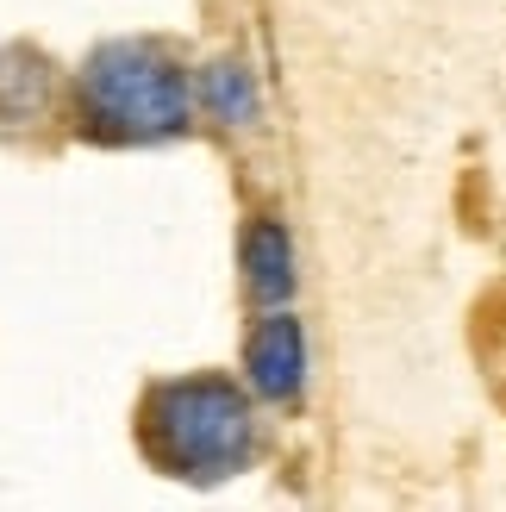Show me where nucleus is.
Here are the masks:
<instances>
[{
    "mask_svg": "<svg viewBox=\"0 0 506 512\" xmlns=\"http://www.w3.org/2000/svg\"><path fill=\"white\" fill-rule=\"evenodd\" d=\"M75 125L100 144H163L194 125V75L169 38H113L82 63Z\"/></svg>",
    "mask_w": 506,
    "mask_h": 512,
    "instance_id": "1",
    "label": "nucleus"
},
{
    "mask_svg": "<svg viewBox=\"0 0 506 512\" xmlns=\"http://www.w3.org/2000/svg\"><path fill=\"white\" fill-rule=\"evenodd\" d=\"M144 450L163 475L182 481H225L257 463V406L232 375H182L144 394Z\"/></svg>",
    "mask_w": 506,
    "mask_h": 512,
    "instance_id": "2",
    "label": "nucleus"
},
{
    "mask_svg": "<svg viewBox=\"0 0 506 512\" xmlns=\"http://www.w3.org/2000/svg\"><path fill=\"white\" fill-rule=\"evenodd\" d=\"M244 369H250V388H257V394L300 400V388H307V331H300V319L275 306L269 319L250 325Z\"/></svg>",
    "mask_w": 506,
    "mask_h": 512,
    "instance_id": "3",
    "label": "nucleus"
},
{
    "mask_svg": "<svg viewBox=\"0 0 506 512\" xmlns=\"http://www.w3.org/2000/svg\"><path fill=\"white\" fill-rule=\"evenodd\" d=\"M244 288L263 306H282L294 294V244L282 219H250L244 225Z\"/></svg>",
    "mask_w": 506,
    "mask_h": 512,
    "instance_id": "4",
    "label": "nucleus"
},
{
    "mask_svg": "<svg viewBox=\"0 0 506 512\" xmlns=\"http://www.w3.org/2000/svg\"><path fill=\"white\" fill-rule=\"evenodd\" d=\"M194 100L207 107L219 125H257L263 119V94H257V75H250L244 57H213L200 69V88Z\"/></svg>",
    "mask_w": 506,
    "mask_h": 512,
    "instance_id": "5",
    "label": "nucleus"
}]
</instances>
